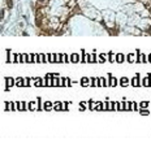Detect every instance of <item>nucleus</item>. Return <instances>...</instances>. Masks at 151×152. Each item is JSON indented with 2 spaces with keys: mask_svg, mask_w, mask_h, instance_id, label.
Listing matches in <instances>:
<instances>
[{
  "mask_svg": "<svg viewBox=\"0 0 151 152\" xmlns=\"http://www.w3.org/2000/svg\"><path fill=\"white\" fill-rule=\"evenodd\" d=\"M130 85L133 87H141L142 86V82H141V74H134V77L130 80Z\"/></svg>",
  "mask_w": 151,
  "mask_h": 152,
  "instance_id": "1",
  "label": "nucleus"
},
{
  "mask_svg": "<svg viewBox=\"0 0 151 152\" xmlns=\"http://www.w3.org/2000/svg\"><path fill=\"white\" fill-rule=\"evenodd\" d=\"M35 63H38V64L48 63L47 55H44V53H35Z\"/></svg>",
  "mask_w": 151,
  "mask_h": 152,
  "instance_id": "2",
  "label": "nucleus"
},
{
  "mask_svg": "<svg viewBox=\"0 0 151 152\" xmlns=\"http://www.w3.org/2000/svg\"><path fill=\"white\" fill-rule=\"evenodd\" d=\"M107 78H108V86H110V87H116L117 85H119V81H117V78L113 77L112 74H108Z\"/></svg>",
  "mask_w": 151,
  "mask_h": 152,
  "instance_id": "3",
  "label": "nucleus"
},
{
  "mask_svg": "<svg viewBox=\"0 0 151 152\" xmlns=\"http://www.w3.org/2000/svg\"><path fill=\"white\" fill-rule=\"evenodd\" d=\"M141 82L143 87H151V74H146L143 78H141Z\"/></svg>",
  "mask_w": 151,
  "mask_h": 152,
  "instance_id": "4",
  "label": "nucleus"
},
{
  "mask_svg": "<svg viewBox=\"0 0 151 152\" xmlns=\"http://www.w3.org/2000/svg\"><path fill=\"white\" fill-rule=\"evenodd\" d=\"M137 60H138V53H137V51H135V55L134 53H128L126 55V61L128 63H137Z\"/></svg>",
  "mask_w": 151,
  "mask_h": 152,
  "instance_id": "5",
  "label": "nucleus"
},
{
  "mask_svg": "<svg viewBox=\"0 0 151 152\" xmlns=\"http://www.w3.org/2000/svg\"><path fill=\"white\" fill-rule=\"evenodd\" d=\"M38 109H39L38 100H35V102H29V112H37Z\"/></svg>",
  "mask_w": 151,
  "mask_h": 152,
  "instance_id": "6",
  "label": "nucleus"
},
{
  "mask_svg": "<svg viewBox=\"0 0 151 152\" xmlns=\"http://www.w3.org/2000/svg\"><path fill=\"white\" fill-rule=\"evenodd\" d=\"M137 53H138V60H137V63H141V64L149 63V61H147V56H146L145 53H142L140 50H137Z\"/></svg>",
  "mask_w": 151,
  "mask_h": 152,
  "instance_id": "7",
  "label": "nucleus"
},
{
  "mask_svg": "<svg viewBox=\"0 0 151 152\" xmlns=\"http://www.w3.org/2000/svg\"><path fill=\"white\" fill-rule=\"evenodd\" d=\"M87 63H98V56L95 55V51H93V53H87Z\"/></svg>",
  "mask_w": 151,
  "mask_h": 152,
  "instance_id": "8",
  "label": "nucleus"
},
{
  "mask_svg": "<svg viewBox=\"0 0 151 152\" xmlns=\"http://www.w3.org/2000/svg\"><path fill=\"white\" fill-rule=\"evenodd\" d=\"M119 85L121 87H128L129 85H130V80H129L128 77H121L119 80Z\"/></svg>",
  "mask_w": 151,
  "mask_h": 152,
  "instance_id": "9",
  "label": "nucleus"
},
{
  "mask_svg": "<svg viewBox=\"0 0 151 152\" xmlns=\"http://www.w3.org/2000/svg\"><path fill=\"white\" fill-rule=\"evenodd\" d=\"M53 111H56V112L64 111V102H56L55 104H53Z\"/></svg>",
  "mask_w": 151,
  "mask_h": 152,
  "instance_id": "10",
  "label": "nucleus"
},
{
  "mask_svg": "<svg viewBox=\"0 0 151 152\" xmlns=\"http://www.w3.org/2000/svg\"><path fill=\"white\" fill-rule=\"evenodd\" d=\"M7 53H8L7 61H8V63H16V55L12 52L11 50H8V51H7Z\"/></svg>",
  "mask_w": 151,
  "mask_h": 152,
  "instance_id": "11",
  "label": "nucleus"
},
{
  "mask_svg": "<svg viewBox=\"0 0 151 152\" xmlns=\"http://www.w3.org/2000/svg\"><path fill=\"white\" fill-rule=\"evenodd\" d=\"M80 85L82 87H87V86H90V78L89 77H82L80 80Z\"/></svg>",
  "mask_w": 151,
  "mask_h": 152,
  "instance_id": "12",
  "label": "nucleus"
},
{
  "mask_svg": "<svg viewBox=\"0 0 151 152\" xmlns=\"http://www.w3.org/2000/svg\"><path fill=\"white\" fill-rule=\"evenodd\" d=\"M71 61L74 63V64L80 63V61H81V55H78V53H72V55H71Z\"/></svg>",
  "mask_w": 151,
  "mask_h": 152,
  "instance_id": "13",
  "label": "nucleus"
},
{
  "mask_svg": "<svg viewBox=\"0 0 151 152\" xmlns=\"http://www.w3.org/2000/svg\"><path fill=\"white\" fill-rule=\"evenodd\" d=\"M124 61H126V56L123 53H116V63L123 64Z\"/></svg>",
  "mask_w": 151,
  "mask_h": 152,
  "instance_id": "14",
  "label": "nucleus"
},
{
  "mask_svg": "<svg viewBox=\"0 0 151 152\" xmlns=\"http://www.w3.org/2000/svg\"><path fill=\"white\" fill-rule=\"evenodd\" d=\"M4 80H5V82H7V86L9 87V89H11L12 86H14V85H16V80H14V78H12V77H7V78H4Z\"/></svg>",
  "mask_w": 151,
  "mask_h": 152,
  "instance_id": "15",
  "label": "nucleus"
},
{
  "mask_svg": "<svg viewBox=\"0 0 151 152\" xmlns=\"http://www.w3.org/2000/svg\"><path fill=\"white\" fill-rule=\"evenodd\" d=\"M98 80H99V87H107V86H108V82H107L108 78L105 80L104 77H99Z\"/></svg>",
  "mask_w": 151,
  "mask_h": 152,
  "instance_id": "16",
  "label": "nucleus"
},
{
  "mask_svg": "<svg viewBox=\"0 0 151 152\" xmlns=\"http://www.w3.org/2000/svg\"><path fill=\"white\" fill-rule=\"evenodd\" d=\"M51 109H53V104L52 102H44V105H43V111H51Z\"/></svg>",
  "mask_w": 151,
  "mask_h": 152,
  "instance_id": "17",
  "label": "nucleus"
},
{
  "mask_svg": "<svg viewBox=\"0 0 151 152\" xmlns=\"http://www.w3.org/2000/svg\"><path fill=\"white\" fill-rule=\"evenodd\" d=\"M90 86L91 87H98L99 86V80L96 77H93L90 78Z\"/></svg>",
  "mask_w": 151,
  "mask_h": 152,
  "instance_id": "18",
  "label": "nucleus"
},
{
  "mask_svg": "<svg viewBox=\"0 0 151 152\" xmlns=\"http://www.w3.org/2000/svg\"><path fill=\"white\" fill-rule=\"evenodd\" d=\"M34 86H37V87H42V86H44V80H42V78H34Z\"/></svg>",
  "mask_w": 151,
  "mask_h": 152,
  "instance_id": "19",
  "label": "nucleus"
},
{
  "mask_svg": "<svg viewBox=\"0 0 151 152\" xmlns=\"http://www.w3.org/2000/svg\"><path fill=\"white\" fill-rule=\"evenodd\" d=\"M107 59L110 63H116V55L112 53V52H108L107 53Z\"/></svg>",
  "mask_w": 151,
  "mask_h": 152,
  "instance_id": "20",
  "label": "nucleus"
},
{
  "mask_svg": "<svg viewBox=\"0 0 151 152\" xmlns=\"http://www.w3.org/2000/svg\"><path fill=\"white\" fill-rule=\"evenodd\" d=\"M98 103L99 102H93V100H90V102H89V109H91V111H96Z\"/></svg>",
  "mask_w": 151,
  "mask_h": 152,
  "instance_id": "21",
  "label": "nucleus"
},
{
  "mask_svg": "<svg viewBox=\"0 0 151 152\" xmlns=\"http://www.w3.org/2000/svg\"><path fill=\"white\" fill-rule=\"evenodd\" d=\"M105 61H108V59H107V55H104V53L99 55V56H98V63L103 64V63H105Z\"/></svg>",
  "mask_w": 151,
  "mask_h": 152,
  "instance_id": "22",
  "label": "nucleus"
},
{
  "mask_svg": "<svg viewBox=\"0 0 151 152\" xmlns=\"http://www.w3.org/2000/svg\"><path fill=\"white\" fill-rule=\"evenodd\" d=\"M19 104V111L22 112V111H26V102H17Z\"/></svg>",
  "mask_w": 151,
  "mask_h": 152,
  "instance_id": "23",
  "label": "nucleus"
},
{
  "mask_svg": "<svg viewBox=\"0 0 151 152\" xmlns=\"http://www.w3.org/2000/svg\"><path fill=\"white\" fill-rule=\"evenodd\" d=\"M47 60H48V63H55L56 61V55L47 53Z\"/></svg>",
  "mask_w": 151,
  "mask_h": 152,
  "instance_id": "24",
  "label": "nucleus"
},
{
  "mask_svg": "<svg viewBox=\"0 0 151 152\" xmlns=\"http://www.w3.org/2000/svg\"><path fill=\"white\" fill-rule=\"evenodd\" d=\"M16 86L17 87H22L24 86V78H21V77L16 78Z\"/></svg>",
  "mask_w": 151,
  "mask_h": 152,
  "instance_id": "25",
  "label": "nucleus"
},
{
  "mask_svg": "<svg viewBox=\"0 0 151 152\" xmlns=\"http://www.w3.org/2000/svg\"><path fill=\"white\" fill-rule=\"evenodd\" d=\"M130 111H140V108H138L135 102H130Z\"/></svg>",
  "mask_w": 151,
  "mask_h": 152,
  "instance_id": "26",
  "label": "nucleus"
},
{
  "mask_svg": "<svg viewBox=\"0 0 151 152\" xmlns=\"http://www.w3.org/2000/svg\"><path fill=\"white\" fill-rule=\"evenodd\" d=\"M140 113L142 114V116H143V114H145V116H147V114L150 113V111L147 108H140Z\"/></svg>",
  "mask_w": 151,
  "mask_h": 152,
  "instance_id": "27",
  "label": "nucleus"
},
{
  "mask_svg": "<svg viewBox=\"0 0 151 152\" xmlns=\"http://www.w3.org/2000/svg\"><path fill=\"white\" fill-rule=\"evenodd\" d=\"M33 78H24V87H28V86H30V83H31V81Z\"/></svg>",
  "mask_w": 151,
  "mask_h": 152,
  "instance_id": "28",
  "label": "nucleus"
},
{
  "mask_svg": "<svg viewBox=\"0 0 151 152\" xmlns=\"http://www.w3.org/2000/svg\"><path fill=\"white\" fill-rule=\"evenodd\" d=\"M107 108H108V111H113L115 102H107Z\"/></svg>",
  "mask_w": 151,
  "mask_h": 152,
  "instance_id": "29",
  "label": "nucleus"
},
{
  "mask_svg": "<svg viewBox=\"0 0 151 152\" xmlns=\"http://www.w3.org/2000/svg\"><path fill=\"white\" fill-rule=\"evenodd\" d=\"M86 107H89V103H85V102L80 103V109H81V111H85Z\"/></svg>",
  "mask_w": 151,
  "mask_h": 152,
  "instance_id": "30",
  "label": "nucleus"
},
{
  "mask_svg": "<svg viewBox=\"0 0 151 152\" xmlns=\"http://www.w3.org/2000/svg\"><path fill=\"white\" fill-rule=\"evenodd\" d=\"M5 4H7L8 9H12L13 8V0H5Z\"/></svg>",
  "mask_w": 151,
  "mask_h": 152,
  "instance_id": "31",
  "label": "nucleus"
},
{
  "mask_svg": "<svg viewBox=\"0 0 151 152\" xmlns=\"http://www.w3.org/2000/svg\"><path fill=\"white\" fill-rule=\"evenodd\" d=\"M124 111H130V102H124Z\"/></svg>",
  "mask_w": 151,
  "mask_h": 152,
  "instance_id": "32",
  "label": "nucleus"
},
{
  "mask_svg": "<svg viewBox=\"0 0 151 152\" xmlns=\"http://www.w3.org/2000/svg\"><path fill=\"white\" fill-rule=\"evenodd\" d=\"M22 63H28V64L30 63L29 61V55H26V53L22 55Z\"/></svg>",
  "mask_w": 151,
  "mask_h": 152,
  "instance_id": "33",
  "label": "nucleus"
},
{
  "mask_svg": "<svg viewBox=\"0 0 151 152\" xmlns=\"http://www.w3.org/2000/svg\"><path fill=\"white\" fill-rule=\"evenodd\" d=\"M149 107V102H141L140 103V108H147Z\"/></svg>",
  "mask_w": 151,
  "mask_h": 152,
  "instance_id": "34",
  "label": "nucleus"
},
{
  "mask_svg": "<svg viewBox=\"0 0 151 152\" xmlns=\"http://www.w3.org/2000/svg\"><path fill=\"white\" fill-rule=\"evenodd\" d=\"M65 86L66 87H71L72 86V80H71V78H65Z\"/></svg>",
  "mask_w": 151,
  "mask_h": 152,
  "instance_id": "35",
  "label": "nucleus"
},
{
  "mask_svg": "<svg viewBox=\"0 0 151 152\" xmlns=\"http://www.w3.org/2000/svg\"><path fill=\"white\" fill-rule=\"evenodd\" d=\"M55 63H63L61 60V53H56V61Z\"/></svg>",
  "mask_w": 151,
  "mask_h": 152,
  "instance_id": "36",
  "label": "nucleus"
},
{
  "mask_svg": "<svg viewBox=\"0 0 151 152\" xmlns=\"http://www.w3.org/2000/svg\"><path fill=\"white\" fill-rule=\"evenodd\" d=\"M102 111H108V108H107V102H102Z\"/></svg>",
  "mask_w": 151,
  "mask_h": 152,
  "instance_id": "37",
  "label": "nucleus"
},
{
  "mask_svg": "<svg viewBox=\"0 0 151 152\" xmlns=\"http://www.w3.org/2000/svg\"><path fill=\"white\" fill-rule=\"evenodd\" d=\"M68 109V102H64V111Z\"/></svg>",
  "mask_w": 151,
  "mask_h": 152,
  "instance_id": "38",
  "label": "nucleus"
},
{
  "mask_svg": "<svg viewBox=\"0 0 151 152\" xmlns=\"http://www.w3.org/2000/svg\"><path fill=\"white\" fill-rule=\"evenodd\" d=\"M147 61H149V63H151V53L149 55V56H147Z\"/></svg>",
  "mask_w": 151,
  "mask_h": 152,
  "instance_id": "39",
  "label": "nucleus"
}]
</instances>
